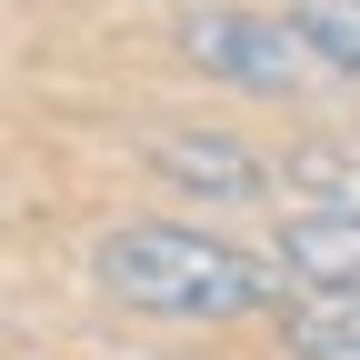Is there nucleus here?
<instances>
[{
	"label": "nucleus",
	"instance_id": "obj_3",
	"mask_svg": "<svg viewBox=\"0 0 360 360\" xmlns=\"http://www.w3.org/2000/svg\"><path fill=\"white\" fill-rule=\"evenodd\" d=\"M150 160H160V180H180L191 200H260V160L240 150V141H210V130H160L150 141Z\"/></svg>",
	"mask_w": 360,
	"mask_h": 360
},
{
	"label": "nucleus",
	"instance_id": "obj_6",
	"mask_svg": "<svg viewBox=\"0 0 360 360\" xmlns=\"http://www.w3.org/2000/svg\"><path fill=\"white\" fill-rule=\"evenodd\" d=\"M290 20L310 30V51H321L330 70H360V0H300Z\"/></svg>",
	"mask_w": 360,
	"mask_h": 360
},
{
	"label": "nucleus",
	"instance_id": "obj_5",
	"mask_svg": "<svg viewBox=\"0 0 360 360\" xmlns=\"http://www.w3.org/2000/svg\"><path fill=\"white\" fill-rule=\"evenodd\" d=\"M281 350L290 360H360V290H300L281 310Z\"/></svg>",
	"mask_w": 360,
	"mask_h": 360
},
{
	"label": "nucleus",
	"instance_id": "obj_2",
	"mask_svg": "<svg viewBox=\"0 0 360 360\" xmlns=\"http://www.w3.org/2000/svg\"><path fill=\"white\" fill-rule=\"evenodd\" d=\"M180 60L210 70L220 90H260V101H281V90L310 80V30L300 20H270V11H231V0H210V11H180Z\"/></svg>",
	"mask_w": 360,
	"mask_h": 360
},
{
	"label": "nucleus",
	"instance_id": "obj_1",
	"mask_svg": "<svg viewBox=\"0 0 360 360\" xmlns=\"http://www.w3.org/2000/svg\"><path fill=\"white\" fill-rule=\"evenodd\" d=\"M90 281L130 310H160V321H240L270 290V260L210 240V231H180V220H120V231L90 240Z\"/></svg>",
	"mask_w": 360,
	"mask_h": 360
},
{
	"label": "nucleus",
	"instance_id": "obj_4",
	"mask_svg": "<svg viewBox=\"0 0 360 360\" xmlns=\"http://www.w3.org/2000/svg\"><path fill=\"white\" fill-rule=\"evenodd\" d=\"M281 270L300 290H360V210H310L281 231Z\"/></svg>",
	"mask_w": 360,
	"mask_h": 360
}]
</instances>
